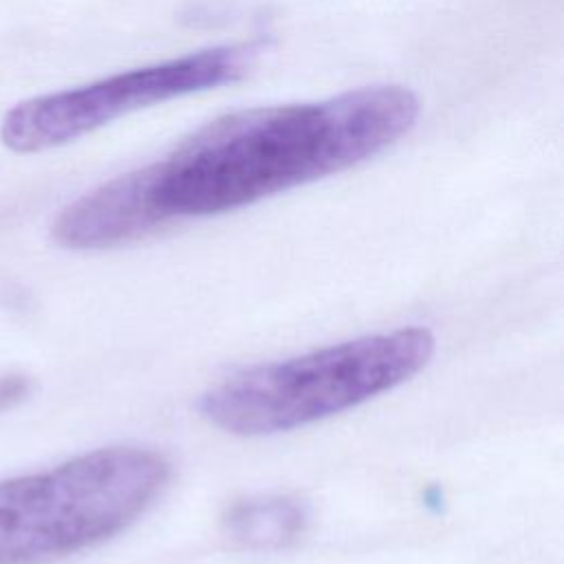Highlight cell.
<instances>
[{"label":"cell","mask_w":564,"mask_h":564,"mask_svg":"<svg viewBox=\"0 0 564 564\" xmlns=\"http://www.w3.org/2000/svg\"><path fill=\"white\" fill-rule=\"evenodd\" d=\"M260 51L262 42L220 44L40 95L7 112L0 137L13 152L51 150L139 108L234 84L249 73Z\"/></svg>","instance_id":"277c9868"},{"label":"cell","mask_w":564,"mask_h":564,"mask_svg":"<svg viewBox=\"0 0 564 564\" xmlns=\"http://www.w3.org/2000/svg\"><path fill=\"white\" fill-rule=\"evenodd\" d=\"M223 535L247 551H280L295 544L308 524L306 505L282 494L249 496L227 507Z\"/></svg>","instance_id":"8992f818"},{"label":"cell","mask_w":564,"mask_h":564,"mask_svg":"<svg viewBox=\"0 0 564 564\" xmlns=\"http://www.w3.org/2000/svg\"><path fill=\"white\" fill-rule=\"evenodd\" d=\"M416 117V95L394 84L223 115L145 165L154 209L163 225L240 209L377 156Z\"/></svg>","instance_id":"6da1fadb"},{"label":"cell","mask_w":564,"mask_h":564,"mask_svg":"<svg viewBox=\"0 0 564 564\" xmlns=\"http://www.w3.org/2000/svg\"><path fill=\"white\" fill-rule=\"evenodd\" d=\"M161 225L163 220L154 209L143 165L68 203L53 220L51 236L66 249L95 251L132 242Z\"/></svg>","instance_id":"5b68a950"},{"label":"cell","mask_w":564,"mask_h":564,"mask_svg":"<svg viewBox=\"0 0 564 564\" xmlns=\"http://www.w3.org/2000/svg\"><path fill=\"white\" fill-rule=\"evenodd\" d=\"M31 392V379L26 375L7 372L0 375V412L15 408Z\"/></svg>","instance_id":"52a82bcc"},{"label":"cell","mask_w":564,"mask_h":564,"mask_svg":"<svg viewBox=\"0 0 564 564\" xmlns=\"http://www.w3.org/2000/svg\"><path fill=\"white\" fill-rule=\"evenodd\" d=\"M434 355L421 326L357 337L300 357L253 366L200 397V414L236 436L304 427L414 377Z\"/></svg>","instance_id":"3957f363"},{"label":"cell","mask_w":564,"mask_h":564,"mask_svg":"<svg viewBox=\"0 0 564 564\" xmlns=\"http://www.w3.org/2000/svg\"><path fill=\"white\" fill-rule=\"evenodd\" d=\"M170 460L115 445L0 480V564H51L137 522L163 494Z\"/></svg>","instance_id":"7a4b0ae2"}]
</instances>
